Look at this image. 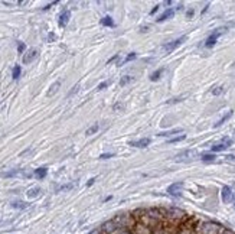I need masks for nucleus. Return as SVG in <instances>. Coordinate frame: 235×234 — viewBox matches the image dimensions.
Here are the masks:
<instances>
[{
	"instance_id": "nucleus-1",
	"label": "nucleus",
	"mask_w": 235,
	"mask_h": 234,
	"mask_svg": "<svg viewBox=\"0 0 235 234\" xmlns=\"http://www.w3.org/2000/svg\"><path fill=\"white\" fill-rule=\"evenodd\" d=\"M196 156H198V151L189 149V151H183V152H181L179 155H176L175 160H176V162H192Z\"/></svg>"
},
{
	"instance_id": "nucleus-2",
	"label": "nucleus",
	"mask_w": 235,
	"mask_h": 234,
	"mask_svg": "<svg viewBox=\"0 0 235 234\" xmlns=\"http://www.w3.org/2000/svg\"><path fill=\"white\" fill-rule=\"evenodd\" d=\"M225 32V28H219V29H216L215 32H212V34L208 36V39L205 41V46L206 48H212V46L216 43V41L219 39V36Z\"/></svg>"
},
{
	"instance_id": "nucleus-3",
	"label": "nucleus",
	"mask_w": 235,
	"mask_h": 234,
	"mask_svg": "<svg viewBox=\"0 0 235 234\" xmlns=\"http://www.w3.org/2000/svg\"><path fill=\"white\" fill-rule=\"evenodd\" d=\"M188 39V36L186 35H183V36H181V38H177V39H175V41H172V42H169V43H166V45L163 46V51L164 52H172V51H175L177 48V46H181L183 42Z\"/></svg>"
},
{
	"instance_id": "nucleus-4",
	"label": "nucleus",
	"mask_w": 235,
	"mask_h": 234,
	"mask_svg": "<svg viewBox=\"0 0 235 234\" xmlns=\"http://www.w3.org/2000/svg\"><path fill=\"white\" fill-rule=\"evenodd\" d=\"M121 227V224L118 223V220L115 218V220H113V221H107L102 226V231H104L105 234H110V233H114L115 230H118Z\"/></svg>"
},
{
	"instance_id": "nucleus-5",
	"label": "nucleus",
	"mask_w": 235,
	"mask_h": 234,
	"mask_svg": "<svg viewBox=\"0 0 235 234\" xmlns=\"http://www.w3.org/2000/svg\"><path fill=\"white\" fill-rule=\"evenodd\" d=\"M183 182H175V184H172L170 187L168 188V192H169V195H172V196H179L181 195V192H182V188H183Z\"/></svg>"
},
{
	"instance_id": "nucleus-6",
	"label": "nucleus",
	"mask_w": 235,
	"mask_h": 234,
	"mask_svg": "<svg viewBox=\"0 0 235 234\" xmlns=\"http://www.w3.org/2000/svg\"><path fill=\"white\" fill-rule=\"evenodd\" d=\"M39 56V52L38 49H30L28 51L25 55H23V64H30V62H33L35 59Z\"/></svg>"
},
{
	"instance_id": "nucleus-7",
	"label": "nucleus",
	"mask_w": 235,
	"mask_h": 234,
	"mask_svg": "<svg viewBox=\"0 0 235 234\" xmlns=\"http://www.w3.org/2000/svg\"><path fill=\"white\" fill-rule=\"evenodd\" d=\"M69 19H71V12H69V10H63V12L61 13V15H59L58 25L61 26V28H65V26L68 25Z\"/></svg>"
},
{
	"instance_id": "nucleus-8",
	"label": "nucleus",
	"mask_w": 235,
	"mask_h": 234,
	"mask_svg": "<svg viewBox=\"0 0 235 234\" xmlns=\"http://www.w3.org/2000/svg\"><path fill=\"white\" fill-rule=\"evenodd\" d=\"M150 143H151V139L144 137V139H140V140H133V142H130L128 145L133 147H140V149H141V147H147Z\"/></svg>"
},
{
	"instance_id": "nucleus-9",
	"label": "nucleus",
	"mask_w": 235,
	"mask_h": 234,
	"mask_svg": "<svg viewBox=\"0 0 235 234\" xmlns=\"http://www.w3.org/2000/svg\"><path fill=\"white\" fill-rule=\"evenodd\" d=\"M222 201L225 204L234 201V194H232V189L229 187H224L222 188Z\"/></svg>"
},
{
	"instance_id": "nucleus-10",
	"label": "nucleus",
	"mask_w": 235,
	"mask_h": 234,
	"mask_svg": "<svg viewBox=\"0 0 235 234\" xmlns=\"http://www.w3.org/2000/svg\"><path fill=\"white\" fill-rule=\"evenodd\" d=\"M41 194H42V189L39 188V187H32V188H29L28 191H26L28 198H38Z\"/></svg>"
},
{
	"instance_id": "nucleus-11",
	"label": "nucleus",
	"mask_w": 235,
	"mask_h": 234,
	"mask_svg": "<svg viewBox=\"0 0 235 234\" xmlns=\"http://www.w3.org/2000/svg\"><path fill=\"white\" fill-rule=\"evenodd\" d=\"M10 205H12V208H16V209H26V208H29L30 207L28 202H25V201H19V200L12 201Z\"/></svg>"
},
{
	"instance_id": "nucleus-12",
	"label": "nucleus",
	"mask_w": 235,
	"mask_h": 234,
	"mask_svg": "<svg viewBox=\"0 0 235 234\" xmlns=\"http://www.w3.org/2000/svg\"><path fill=\"white\" fill-rule=\"evenodd\" d=\"M173 15H175V10H173V9H168V10H166L162 16L157 17L156 20L160 23V22H164V20H168V19H170V17H173Z\"/></svg>"
},
{
	"instance_id": "nucleus-13",
	"label": "nucleus",
	"mask_w": 235,
	"mask_h": 234,
	"mask_svg": "<svg viewBox=\"0 0 235 234\" xmlns=\"http://www.w3.org/2000/svg\"><path fill=\"white\" fill-rule=\"evenodd\" d=\"M78 185V182H69V184H65V185H61L56 188V192H62V191H71L74 189Z\"/></svg>"
},
{
	"instance_id": "nucleus-14",
	"label": "nucleus",
	"mask_w": 235,
	"mask_h": 234,
	"mask_svg": "<svg viewBox=\"0 0 235 234\" xmlns=\"http://www.w3.org/2000/svg\"><path fill=\"white\" fill-rule=\"evenodd\" d=\"M232 114H234V111H232V110H231V111H228V113L225 114V116H222V117H221V119H219L218 121H216V123H215V124H214V127H219V126H222L224 123H225V121L228 120V119H231V117H232Z\"/></svg>"
},
{
	"instance_id": "nucleus-15",
	"label": "nucleus",
	"mask_w": 235,
	"mask_h": 234,
	"mask_svg": "<svg viewBox=\"0 0 235 234\" xmlns=\"http://www.w3.org/2000/svg\"><path fill=\"white\" fill-rule=\"evenodd\" d=\"M166 214H168V217H182L183 215V211L177 208H169L166 209Z\"/></svg>"
},
{
	"instance_id": "nucleus-16",
	"label": "nucleus",
	"mask_w": 235,
	"mask_h": 234,
	"mask_svg": "<svg viewBox=\"0 0 235 234\" xmlns=\"http://www.w3.org/2000/svg\"><path fill=\"white\" fill-rule=\"evenodd\" d=\"M48 173V169L46 168H38V169H35V173L33 175L38 178V179H43Z\"/></svg>"
},
{
	"instance_id": "nucleus-17",
	"label": "nucleus",
	"mask_w": 235,
	"mask_h": 234,
	"mask_svg": "<svg viewBox=\"0 0 235 234\" xmlns=\"http://www.w3.org/2000/svg\"><path fill=\"white\" fill-rule=\"evenodd\" d=\"M59 87H61V81H55V83L49 87V90H48V97L54 96L55 92H56V91L59 90Z\"/></svg>"
},
{
	"instance_id": "nucleus-18",
	"label": "nucleus",
	"mask_w": 235,
	"mask_h": 234,
	"mask_svg": "<svg viewBox=\"0 0 235 234\" xmlns=\"http://www.w3.org/2000/svg\"><path fill=\"white\" fill-rule=\"evenodd\" d=\"M188 97V94H183V96H179V97H175V98H170V100L166 101V104L169 106H172V104H177V103H181V101H183Z\"/></svg>"
},
{
	"instance_id": "nucleus-19",
	"label": "nucleus",
	"mask_w": 235,
	"mask_h": 234,
	"mask_svg": "<svg viewBox=\"0 0 235 234\" xmlns=\"http://www.w3.org/2000/svg\"><path fill=\"white\" fill-rule=\"evenodd\" d=\"M164 72L163 68H160V70H157V71L154 72H151L150 74V81H157V79H160V77H162V74Z\"/></svg>"
},
{
	"instance_id": "nucleus-20",
	"label": "nucleus",
	"mask_w": 235,
	"mask_h": 234,
	"mask_svg": "<svg viewBox=\"0 0 235 234\" xmlns=\"http://www.w3.org/2000/svg\"><path fill=\"white\" fill-rule=\"evenodd\" d=\"M201 159H202V162H215L216 156L212 155V153H203L201 156Z\"/></svg>"
},
{
	"instance_id": "nucleus-21",
	"label": "nucleus",
	"mask_w": 235,
	"mask_h": 234,
	"mask_svg": "<svg viewBox=\"0 0 235 234\" xmlns=\"http://www.w3.org/2000/svg\"><path fill=\"white\" fill-rule=\"evenodd\" d=\"M182 129H173V130H169V132H163V133H159V136L162 137H169V136H173V134L176 133H181Z\"/></svg>"
},
{
	"instance_id": "nucleus-22",
	"label": "nucleus",
	"mask_w": 235,
	"mask_h": 234,
	"mask_svg": "<svg viewBox=\"0 0 235 234\" xmlns=\"http://www.w3.org/2000/svg\"><path fill=\"white\" fill-rule=\"evenodd\" d=\"M101 25L102 26H110V28H111V26H114V20L110 16H105V17L101 19Z\"/></svg>"
},
{
	"instance_id": "nucleus-23",
	"label": "nucleus",
	"mask_w": 235,
	"mask_h": 234,
	"mask_svg": "<svg viewBox=\"0 0 235 234\" xmlns=\"http://www.w3.org/2000/svg\"><path fill=\"white\" fill-rule=\"evenodd\" d=\"M98 129H100V124H93L91 126V127H88V129H87V132H85V134H87V136H91V134H94V133H97V132H98Z\"/></svg>"
},
{
	"instance_id": "nucleus-24",
	"label": "nucleus",
	"mask_w": 235,
	"mask_h": 234,
	"mask_svg": "<svg viewBox=\"0 0 235 234\" xmlns=\"http://www.w3.org/2000/svg\"><path fill=\"white\" fill-rule=\"evenodd\" d=\"M136 58H137V54H134V52H131V54H128V55H127L126 58L123 59V61H121V62H120V64H118V65H123V64L130 62V61H133V59H136Z\"/></svg>"
},
{
	"instance_id": "nucleus-25",
	"label": "nucleus",
	"mask_w": 235,
	"mask_h": 234,
	"mask_svg": "<svg viewBox=\"0 0 235 234\" xmlns=\"http://www.w3.org/2000/svg\"><path fill=\"white\" fill-rule=\"evenodd\" d=\"M133 79H134V77H131V75L123 77V78L120 79V85H121V87H124V85H127V84H130Z\"/></svg>"
},
{
	"instance_id": "nucleus-26",
	"label": "nucleus",
	"mask_w": 235,
	"mask_h": 234,
	"mask_svg": "<svg viewBox=\"0 0 235 234\" xmlns=\"http://www.w3.org/2000/svg\"><path fill=\"white\" fill-rule=\"evenodd\" d=\"M20 72H22V68L19 67V65H16V67L13 68V72H12L13 79H17V78H19V77H20Z\"/></svg>"
},
{
	"instance_id": "nucleus-27",
	"label": "nucleus",
	"mask_w": 235,
	"mask_h": 234,
	"mask_svg": "<svg viewBox=\"0 0 235 234\" xmlns=\"http://www.w3.org/2000/svg\"><path fill=\"white\" fill-rule=\"evenodd\" d=\"M227 149V146L225 145H222V143H218V145H214L212 146V152H222Z\"/></svg>"
},
{
	"instance_id": "nucleus-28",
	"label": "nucleus",
	"mask_w": 235,
	"mask_h": 234,
	"mask_svg": "<svg viewBox=\"0 0 235 234\" xmlns=\"http://www.w3.org/2000/svg\"><path fill=\"white\" fill-rule=\"evenodd\" d=\"M185 139H186V134H181V136H177V137L169 139L168 143H177V142H182V140H185Z\"/></svg>"
},
{
	"instance_id": "nucleus-29",
	"label": "nucleus",
	"mask_w": 235,
	"mask_h": 234,
	"mask_svg": "<svg viewBox=\"0 0 235 234\" xmlns=\"http://www.w3.org/2000/svg\"><path fill=\"white\" fill-rule=\"evenodd\" d=\"M222 92H224V87H221V85H219V87H215L214 90H212V94H214V96H221Z\"/></svg>"
},
{
	"instance_id": "nucleus-30",
	"label": "nucleus",
	"mask_w": 235,
	"mask_h": 234,
	"mask_svg": "<svg viewBox=\"0 0 235 234\" xmlns=\"http://www.w3.org/2000/svg\"><path fill=\"white\" fill-rule=\"evenodd\" d=\"M78 91H80V84H76V85H74V87H72V90L68 92V97L74 96V94H75V92H78Z\"/></svg>"
},
{
	"instance_id": "nucleus-31",
	"label": "nucleus",
	"mask_w": 235,
	"mask_h": 234,
	"mask_svg": "<svg viewBox=\"0 0 235 234\" xmlns=\"http://www.w3.org/2000/svg\"><path fill=\"white\" fill-rule=\"evenodd\" d=\"M221 143H222V145H225L227 147H229V146L232 145V139H229V137H224L222 140H221Z\"/></svg>"
},
{
	"instance_id": "nucleus-32",
	"label": "nucleus",
	"mask_w": 235,
	"mask_h": 234,
	"mask_svg": "<svg viewBox=\"0 0 235 234\" xmlns=\"http://www.w3.org/2000/svg\"><path fill=\"white\" fill-rule=\"evenodd\" d=\"M110 85V81H104V83H101L98 84V87H97V90L100 91V90H104V88H107Z\"/></svg>"
},
{
	"instance_id": "nucleus-33",
	"label": "nucleus",
	"mask_w": 235,
	"mask_h": 234,
	"mask_svg": "<svg viewBox=\"0 0 235 234\" xmlns=\"http://www.w3.org/2000/svg\"><path fill=\"white\" fill-rule=\"evenodd\" d=\"M33 153H35V149H26V151H23L20 153V156L23 158V156H26V155L29 156V155H33Z\"/></svg>"
},
{
	"instance_id": "nucleus-34",
	"label": "nucleus",
	"mask_w": 235,
	"mask_h": 234,
	"mask_svg": "<svg viewBox=\"0 0 235 234\" xmlns=\"http://www.w3.org/2000/svg\"><path fill=\"white\" fill-rule=\"evenodd\" d=\"M114 111H121L123 109H124V104L123 103H117V104H114Z\"/></svg>"
},
{
	"instance_id": "nucleus-35",
	"label": "nucleus",
	"mask_w": 235,
	"mask_h": 234,
	"mask_svg": "<svg viewBox=\"0 0 235 234\" xmlns=\"http://www.w3.org/2000/svg\"><path fill=\"white\" fill-rule=\"evenodd\" d=\"M114 153H102V155H100V159H110V158H113Z\"/></svg>"
},
{
	"instance_id": "nucleus-36",
	"label": "nucleus",
	"mask_w": 235,
	"mask_h": 234,
	"mask_svg": "<svg viewBox=\"0 0 235 234\" xmlns=\"http://www.w3.org/2000/svg\"><path fill=\"white\" fill-rule=\"evenodd\" d=\"M17 51H19V54H22V52L25 51V43H23V42H20V43H19V46H17Z\"/></svg>"
},
{
	"instance_id": "nucleus-37",
	"label": "nucleus",
	"mask_w": 235,
	"mask_h": 234,
	"mask_svg": "<svg viewBox=\"0 0 235 234\" xmlns=\"http://www.w3.org/2000/svg\"><path fill=\"white\" fill-rule=\"evenodd\" d=\"M159 7H160V6H159V4H157V6H154V7H153V9H151V12H150V15H154V13H156V12H157V10H159Z\"/></svg>"
},
{
	"instance_id": "nucleus-38",
	"label": "nucleus",
	"mask_w": 235,
	"mask_h": 234,
	"mask_svg": "<svg viewBox=\"0 0 235 234\" xmlns=\"http://www.w3.org/2000/svg\"><path fill=\"white\" fill-rule=\"evenodd\" d=\"M55 38H56V36H55V35L54 34H49V35H48V41H55Z\"/></svg>"
},
{
	"instance_id": "nucleus-39",
	"label": "nucleus",
	"mask_w": 235,
	"mask_h": 234,
	"mask_svg": "<svg viewBox=\"0 0 235 234\" xmlns=\"http://www.w3.org/2000/svg\"><path fill=\"white\" fill-rule=\"evenodd\" d=\"M225 159H227V160H235V156L234 155H227Z\"/></svg>"
},
{
	"instance_id": "nucleus-40",
	"label": "nucleus",
	"mask_w": 235,
	"mask_h": 234,
	"mask_svg": "<svg viewBox=\"0 0 235 234\" xmlns=\"http://www.w3.org/2000/svg\"><path fill=\"white\" fill-rule=\"evenodd\" d=\"M117 58H118V55H114V56H113V58H111V59H108V62H107V64L114 62V61H115V59H117Z\"/></svg>"
},
{
	"instance_id": "nucleus-41",
	"label": "nucleus",
	"mask_w": 235,
	"mask_h": 234,
	"mask_svg": "<svg viewBox=\"0 0 235 234\" xmlns=\"http://www.w3.org/2000/svg\"><path fill=\"white\" fill-rule=\"evenodd\" d=\"M94 182H95V178H91V179L88 181V184H87V187H91V185H93Z\"/></svg>"
},
{
	"instance_id": "nucleus-42",
	"label": "nucleus",
	"mask_w": 235,
	"mask_h": 234,
	"mask_svg": "<svg viewBox=\"0 0 235 234\" xmlns=\"http://www.w3.org/2000/svg\"><path fill=\"white\" fill-rule=\"evenodd\" d=\"M193 13H195V12H193V9H192V10H188L186 16H188V17H192V16H193Z\"/></svg>"
},
{
	"instance_id": "nucleus-43",
	"label": "nucleus",
	"mask_w": 235,
	"mask_h": 234,
	"mask_svg": "<svg viewBox=\"0 0 235 234\" xmlns=\"http://www.w3.org/2000/svg\"><path fill=\"white\" fill-rule=\"evenodd\" d=\"M149 29H150V28H149V26H146V28H141V30H140V32H147Z\"/></svg>"
},
{
	"instance_id": "nucleus-44",
	"label": "nucleus",
	"mask_w": 235,
	"mask_h": 234,
	"mask_svg": "<svg viewBox=\"0 0 235 234\" xmlns=\"http://www.w3.org/2000/svg\"><path fill=\"white\" fill-rule=\"evenodd\" d=\"M222 234H235V233H234V231H229V230H227V231H224Z\"/></svg>"
},
{
	"instance_id": "nucleus-45",
	"label": "nucleus",
	"mask_w": 235,
	"mask_h": 234,
	"mask_svg": "<svg viewBox=\"0 0 235 234\" xmlns=\"http://www.w3.org/2000/svg\"><path fill=\"white\" fill-rule=\"evenodd\" d=\"M0 223H4V218H3V215L0 214Z\"/></svg>"
},
{
	"instance_id": "nucleus-46",
	"label": "nucleus",
	"mask_w": 235,
	"mask_h": 234,
	"mask_svg": "<svg viewBox=\"0 0 235 234\" xmlns=\"http://www.w3.org/2000/svg\"><path fill=\"white\" fill-rule=\"evenodd\" d=\"M121 234H130V233H127V231H124V233H121Z\"/></svg>"
},
{
	"instance_id": "nucleus-47",
	"label": "nucleus",
	"mask_w": 235,
	"mask_h": 234,
	"mask_svg": "<svg viewBox=\"0 0 235 234\" xmlns=\"http://www.w3.org/2000/svg\"><path fill=\"white\" fill-rule=\"evenodd\" d=\"M234 204H235V198H234Z\"/></svg>"
},
{
	"instance_id": "nucleus-48",
	"label": "nucleus",
	"mask_w": 235,
	"mask_h": 234,
	"mask_svg": "<svg viewBox=\"0 0 235 234\" xmlns=\"http://www.w3.org/2000/svg\"><path fill=\"white\" fill-rule=\"evenodd\" d=\"M234 137H235V134H234Z\"/></svg>"
}]
</instances>
